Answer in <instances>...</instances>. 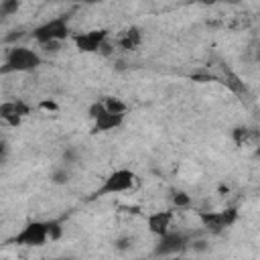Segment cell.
Returning <instances> with one entry per match:
<instances>
[{
  "label": "cell",
  "mask_w": 260,
  "mask_h": 260,
  "mask_svg": "<svg viewBox=\"0 0 260 260\" xmlns=\"http://www.w3.org/2000/svg\"><path fill=\"white\" fill-rule=\"evenodd\" d=\"M43 65V57L28 47L22 45H14L8 49L6 57H4V65H2V73H26V71H35Z\"/></svg>",
  "instance_id": "cell-1"
},
{
  "label": "cell",
  "mask_w": 260,
  "mask_h": 260,
  "mask_svg": "<svg viewBox=\"0 0 260 260\" xmlns=\"http://www.w3.org/2000/svg\"><path fill=\"white\" fill-rule=\"evenodd\" d=\"M69 32H71V28H69V16L67 14H59L55 18H49L43 24L35 26L30 30V37L39 45L47 47V45H59V43H63L69 37Z\"/></svg>",
  "instance_id": "cell-2"
},
{
  "label": "cell",
  "mask_w": 260,
  "mask_h": 260,
  "mask_svg": "<svg viewBox=\"0 0 260 260\" xmlns=\"http://www.w3.org/2000/svg\"><path fill=\"white\" fill-rule=\"evenodd\" d=\"M49 240H51V236H49V223L47 221H41V219H32V221L24 223L20 228V232H16L8 240V244L22 246V248H41Z\"/></svg>",
  "instance_id": "cell-3"
},
{
  "label": "cell",
  "mask_w": 260,
  "mask_h": 260,
  "mask_svg": "<svg viewBox=\"0 0 260 260\" xmlns=\"http://www.w3.org/2000/svg\"><path fill=\"white\" fill-rule=\"evenodd\" d=\"M134 183H136L134 171H130V169H116V171H112V173L102 181V185L93 191L91 197L95 199V197H108V195L126 193V191H130V189L134 187Z\"/></svg>",
  "instance_id": "cell-4"
},
{
  "label": "cell",
  "mask_w": 260,
  "mask_h": 260,
  "mask_svg": "<svg viewBox=\"0 0 260 260\" xmlns=\"http://www.w3.org/2000/svg\"><path fill=\"white\" fill-rule=\"evenodd\" d=\"M93 126H91V132H110V130H116L124 124V116H118V114H110L104 106L102 100L93 102L87 110Z\"/></svg>",
  "instance_id": "cell-5"
},
{
  "label": "cell",
  "mask_w": 260,
  "mask_h": 260,
  "mask_svg": "<svg viewBox=\"0 0 260 260\" xmlns=\"http://www.w3.org/2000/svg\"><path fill=\"white\" fill-rule=\"evenodd\" d=\"M199 221L209 232L221 234L223 230L232 228L238 221V209L236 207H225V209H219V211H199Z\"/></svg>",
  "instance_id": "cell-6"
},
{
  "label": "cell",
  "mask_w": 260,
  "mask_h": 260,
  "mask_svg": "<svg viewBox=\"0 0 260 260\" xmlns=\"http://www.w3.org/2000/svg\"><path fill=\"white\" fill-rule=\"evenodd\" d=\"M108 28H91L73 35V43L79 53H98L106 47L108 43Z\"/></svg>",
  "instance_id": "cell-7"
},
{
  "label": "cell",
  "mask_w": 260,
  "mask_h": 260,
  "mask_svg": "<svg viewBox=\"0 0 260 260\" xmlns=\"http://www.w3.org/2000/svg\"><path fill=\"white\" fill-rule=\"evenodd\" d=\"M187 244H189L187 234H183V232H169V234L158 238V242L154 246V256H158V258L175 256V254L183 252L187 248Z\"/></svg>",
  "instance_id": "cell-8"
},
{
  "label": "cell",
  "mask_w": 260,
  "mask_h": 260,
  "mask_svg": "<svg viewBox=\"0 0 260 260\" xmlns=\"http://www.w3.org/2000/svg\"><path fill=\"white\" fill-rule=\"evenodd\" d=\"M30 112L32 108L24 100H10V102H2L0 106V118L8 126H20L22 118H26Z\"/></svg>",
  "instance_id": "cell-9"
},
{
  "label": "cell",
  "mask_w": 260,
  "mask_h": 260,
  "mask_svg": "<svg viewBox=\"0 0 260 260\" xmlns=\"http://www.w3.org/2000/svg\"><path fill=\"white\" fill-rule=\"evenodd\" d=\"M219 69H221V73L217 75V81L219 83H223L232 93H236L240 100H246V98H250V91H248V87H246V83L242 81V77L230 67V65H225V63H221L219 65Z\"/></svg>",
  "instance_id": "cell-10"
},
{
  "label": "cell",
  "mask_w": 260,
  "mask_h": 260,
  "mask_svg": "<svg viewBox=\"0 0 260 260\" xmlns=\"http://www.w3.org/2000/svg\"><path fill=\"white\" fill-rule=\"evenodd\" d=\"M171 221H173V211L171 209H162V211H152L146 217V225L150 230V234H154L156 238L169 234L171 230Z\"/></svg>",
  "instance_id": "cell-11"
},
{
  "label": "cell",
  "mask_w": 260,
  "mask_h": 260,
  "mask_svg": "<svg viewBox=\"0 0 260 260\" xmlns=\"http://www.w3.org/2000/svg\"><path fill=\"white\" fill-rule=\"evenodd\" d=\"M140 43H142V32L138 26H128L116 37V45L122 51H136L140 47Z\"/></svg>",
  "instance_id": "cell-12"
},
{
  "label": "cell",
  "mask_w": 260,
  "mask_h": 260,
  "mask_svg": "<svg viewBox=\"0 0 260 260\" xmlns=\"http://www.w3.org/2000/svg\"><path fill=\"white\" fill-rule=\"evenodd\" d=\"M102 102H104V106H106V110H108L110 114L124 116V114H126V110H128V106H126L120 98H114V95H106Z\"/></svg>",
  "instance_id": "cell-13"
},
{
  "label": "cell",
  "mask_w": 260,
  "mask_h": 260,
  "mask_svg": "<svg viewBox=\"0 0 260 260\" xmlns=\"http://www.w3.org/2000/svg\"><path fill=\"white\" fill-rule=\"evenodd\" d=\"M232 138H234V142H236L238 146H244V144L248 142V138H250V128H246V126H236V128L232 130Z\"/></svg>",
  "instance_id": "cell-14"
},
{
  "label": "cell",
  "mask_w": 260,
  "mask_h": 260,
  "mask_svg": "<svg viewBox=\"0 0 260 260\" xmlns=\"http://www.w3.org/2000/svg\"><path fill=\"white\" fill-rule=\"evenodd\" d=\"M20 8V2L16 0H2L0 2V16H10Z\"/></svg>",
  "instance_id": "cell-15"
},
{
  "label": "cell",
  "mask_w": 260,
  "mask_h": 260,
  "mask_svg": "<svg viewBox=\"0 0 260 260\" xmlns=\"http://www.w3.org/2000/svg\"><path fill=\"white\" fill-rule=\"evenodd\" d=\"M171 199H173V205L175 207H189V203H191V197L185 191H175L171 195Z\"/></svg>",
  "instance_id": "cell-16"
},
{
  "label": "cell",
  "mask_w": 260,
  "mask_h": 260,
  "mask_svg": "<svg viewBox=\"0 0 260 260\" xmlns=\"http://www.w3.org/2000/svg\"><path fill=\"white\" fill-rule=\"evenodd\" d=\"M47 223H49V236H51V240H59L61 234H63L61 221H59V219H49Z\"/></svg>",
  "instance_id": "cell-17"
},
{
  "label": "cell",
  "mask_w": 260,
  "mask_h": 260,
  "mask_svg": "<svg viewBox=\"0 0 260 260\" xmlns=\"http://www.w3.org/2000/svg\"><path fill=\"white\" fill-rule=\"evenodd\" d=\"M53 181H55V183H67V181H69V173H67L65 169L55 171V173H53Z\"/></svg>",
  "instance_id": "cell-18"
},
{
  "label": "cell",
  "mask_w": 260,
  "mask_h": 260,
  "mask_svg": "<svg viewBox=\"0 0 260 260\" xmlns=\"http://www.w3.org/2000/svg\"><path fill=\"white\" fill-rule=\"evenodd\" d=\"M39 108H41V110H49V112H57V110H59V106H57L53 100H43V102L39 104Z\"/></svg>",
  "instance_id": "cell-19"
},
{
  "label": "cell",
  "mask_w": 260,
  "mask_h": 260,
  "mask_svg": "<svg viewBox=\"0 0 260 260\" xmlns=\"http://www.w3.org/2000/svg\"><path fill=\"white\" fill-rule=\"evenodd\" d=\"M254 156H258V158H260V142L256 144V150H254Z\"/></svg>",
  "instance_id": "cell-20"
},
{
  "label": "cell",
  "mask_w": 260,
  "mask_h": 260,
  "mask_svg": "<svg viewBox=\"0 0 260 260\" xmlns=\"http://www.w3.org/2000/svg\"><path fill=\"white\" fill-rule=\"evenodd\" d=\"M158 260H183V258H175V256H169V258H158Z\"/></svg>",
  "instance_id": "cell-21"
},
{
  "label": "cell",
  "mask_w": 260,
  "mask_h": 260,
  "mask_svg": "<svg viewBox=\"0 0 260 260\" xmlns=\"http://www.w3.org/2000/svg\"><path fill=\"white\" fill-rule=\"evenodd\" d=\"M55 260H73V258H55Z\"/></svg>",
  "instance_id": "cell-22"
}]
</instances>
